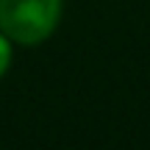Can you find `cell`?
I'll list each match as a JSON object with an SVG mask.
<instances>
[{"label":"cell","mask_w":150,"mask_h":150,"mask_svg":"<svg viewBox=\"0 0 150 150\" xmlns=\"http://www.w3.org/2000/svg\"><path fill=\"white\" fill-rule=\"evenodd\" d=\"M61 0H0V33L17 45H39L53 33Z\"/></svg>","instance_id":"cell-1"},{"label":"cell","mask_w":150,"mask_h":150,"mask_svg":"<svg viewBox=\"0 0 150 150\" xmlns=\"http://www.w3.org/2000/svg\"><path fill=\"white\" fill-rule=\"evenodd\" d=\"M8 61H11V45H8V39L0 33V75L8 70Z\"/></svg>","instance_id":"cell-2"}]
</instances>
